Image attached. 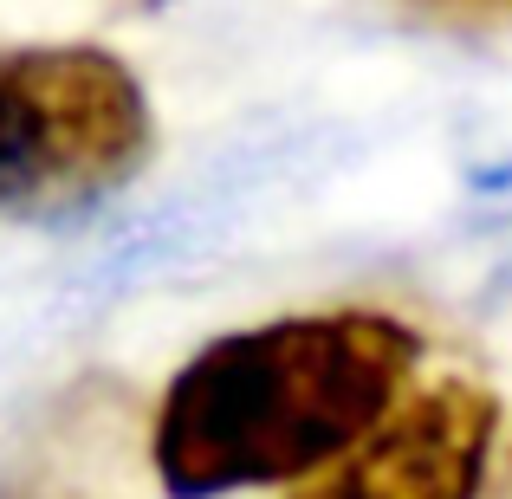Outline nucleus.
Instances as JSON below:
<instances>
[{
  "instance_id": "2",
  "label": "nucleus",
  "mask_w": 512,
  "mask_h": 499,
  "mask_svg": "<svg viewBox=\"0 0 512 499\" xmlns=\"http://www.w3.org/2000/svg\"><path fill=\"white\" fill-rule=\"evenodd\" d=\"M156 156V111L143 78L91 39L0 52V214L65 221Z\"/></svg>"
},
{
  "instance_id": "3",
  "label": "nucleus",
  "mask_w": 512,
  "mask_h": 499,
  "mask_svg": "<svg viewBox=\"0 0 512 499\" xmlns=\"http://www.w3.org/2000/svg\"><path fill=\"white\" fill-rule=\"evenodd\" d=\"M493 448L500 396L474 376H435L286 499H480Z\"/></svg>"
},
{
  "instance_id": "4",
  "label": "nucleus",
  "mask_w": 512,
  "mask_h": 499,
  "mask_svg": "<svg viewBox=\"0 0 512 499\" xmlns=\"http://www.w3.org/2000/svg\"><path fill=\"white\" fill-rule=\"evenodd\" d=\"M428 20H454V26H487V20H512V0H409Z\"/></svg>"
},
{
  "instance_id": "1",
  "label": "nucleus",
  "mask_w": 512,
  "mask_h": 499,
  "mask_svg": "<svg viewBox=\"0 0 512 499\" xmlns=\"http://www.w3.org/2000/svg\"><path fill=\"white\" fill-rule=\"evenodd\" d=\"M422 370V331L396 312H292L201 344L169 376L150 461L169 499L299 487L363 441Z\"/></svg>"
}]
</instances>
